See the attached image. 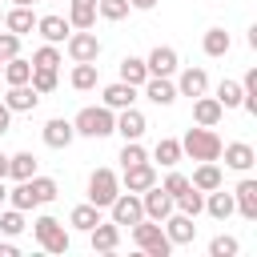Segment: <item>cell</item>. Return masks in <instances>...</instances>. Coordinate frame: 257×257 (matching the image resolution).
<instances>
[{
  "label": "cell",
  "mask_w": 257,
  "mask_h": 257,
  "mask_svg": "<svg viewBox=\"0 0 257 257\" xmlns=\"http://www.w3.org/2000/svg\"><path fill=\"white\" fill-rule=\"evenodd\" d=\"M141 88H145V96H149L153 104H161V108H169V104L177 100V84H173L169 76H149Z\"/></svg>",
  "instance_id": "ffe728a7"
},
{
  "label": "cell",
  "mask_w": 257,
  "mask_h": 257,
  "mask_svg": "<svg viewBox=\"0 0 257 257\" xmlns=\"http://www.w3.org/2000/svg\"><path fill=\"white\" fill-rule=\"evenodd\" d=\"M149 185H157V169H153V161L124 165V173H120V189H128V193H145Z\"/></svg>",
  "instance_id": "30bf717a"
},
{
  "label": "cell",
  "mask_w": 257,
  "mask_h": 257,
  "mask_svg": "<svg viewBox=\"0 0 257 257\" xmlns=\"http://www.w3.org/2000/svg\"><path fill=\"white\" fill-rule=\"evenodd\" d=\"M221 157H225V169H233V173H249V169L257 165V153H253V145H245V141L221 145Z\"/></svg>",
  "instance_id": "9c48e42d"
},
{
  "label": "cell",
  "mask_w": 257,
  "mask_h": 257,
  "mask_svg": "<svg viewBox=\"0 0 257 257\" xmlns=\"http://www.w3.org/2000/svg\"><path fill=\"white\" fill-rule=\"evenodd\" d=\"M181 157H185V153H181V141H177V137H161L157 149H153V161H161L165 169H177Z\"/></svg>",
  "instance_id": "1f68e13d"
},
{
  "label": "cell",
  "mask_w": 257,
  "mask_h": 257,
  "mask_svg": "<svg viewBox=\"0 0 257 257\" xmlns=\"http://www.w3.org/2000/svg\"><path fill=\"white\" fill-rule=\"evenodd\" d=\"M8 201V185H4V177H0V205Z\"/></svg>",
  "instance_id": "681fc988"
},
{
  "label": "cell",
  "mask_w": 257,
  "mask_h": 257,
  "mask_svg": "<svg viewBox=\"0 0 257 257\" xmlns=\"http://www.w3.org/2000/svg\"><path fill=\"white\" fill-rule=\"evenodd\" d=\"M72 88L76 92H88V88H96V80H100V72H96V60H80V64H72Z\"/></svg>",
  "instance_id": "83f0119b"
},
{
  "label": "cell",
  "mask_w": 257,
  "mask_h": 257,
  "mask_svg": "<svg viewBox=\"0 0 257 257\" xmlns=\"http://www.w3.org/2000/svg\"><path fill=\"white\" fill-rule=\"evenodd\" d=\"M72 128H76V137H92V141L112 137V128H116V112L104 108V104H88V108H80V112L72 116Z\"/></svg>",
  "instance_id": "6da1fadb"
},
{
  "label": "cell",
  "mask_w": 257,
  "mask_h": 257,
  "mask_svg": "<svg viewBox=\"0 0 257 257\" xmlns=\"http://www.w3.org/2000/svg\"><path fill=\"white\" fill-rule=\"evenodd\" d=\"M128 8H137V12H153L157 0H128Z\"/></svg>",
  "instance_id": "bcb514c9"
},
{
  "label": "cell",
  "mask_w": 257,
  "mask_h": 257,
  "mask_svg": "<svg viewBox=\"0 0 257 257\" xmlns=\"http://www.w3.org/2000/svg\"><path fill=\"white\" fill-rule=\"evenodd\" d=\"M221 116H225V108H221V100L217 96H193V124H205V128H217L221 124Z\"/></svg>",
  "instance_id": "9a60e30c"
},
{
  "label": "cell",
  "mask_w": 257,
  "mask_h": 257,
  "mask_svg": "<svg viewBox=\"0 0 257 257\" xmlns=\"http://www.w3.org/2000/svg\"><path fill=\"white\" fill-rule=\"evenodd\" d=\"M120 80H124V84H133V88H141V84L149 80L145 56H124V60H120Z\"/></svg>",
  "instance_id": "f546056e"
},
{
  "label": "cell",
  "mask_w": 257,
  "mask_h": 257,
  "mask_svg": "<svg viewBox=\"0 0 257 257\" xmlns=\"http://www.w3.org/2000/svg\"><path fill=\"white\" fill-rule=\"evenodd\" d=\"M116 161H120V169H124V165H141V161H149V153H145L141 141H124V149H120Z\"/></svg>",
  "instance_id": "b9f144b4"
},
{
  "label": "cell",
  "mask_w": 257,
  "mask_h": 257,
  "mask_svg": "<svg viewBox=\"0 0 257 257\" xmlns=\"http://www.w3.org/2000/svg\"><path fill=\"white\" fill-rule=\"evenodd\" d=\"M4 104H8L12 112H32V108L40 104V92H36L32 84H8V96H4Z\"/></svg>",
  "instance_id": "44dd1931"
},
{
  "label": "cell",
  "mask_w": 257,
  "mask_h": 257,
  "mask_svg": "<svg viewBox=\"0 0 257 257\" xmlns=\"http://www.w3.org/2000/svg\"><path fill=\"white\" fill-rule=\"evenodd\" d=\"M64 52H68L72 64H80V60H96V56H100V40H96V32H88V28H72L68 40H64Z\"/></svg>",
  "instance_id": "8992f818"
},
{
  "label": "cell",
  "mask_w": 257,
  "mask_h": 257,
  "mask_svg": "<svg viewBox=\"0 0 257 257\" xmlns=\"http://www.w3.org/2000/svg\"><path fill=\"white\" fill-rule=\"evenodd\" d=\"M145 128H149V120H145V112H141L137 104H128V108L116 112V128H112V133H120L124 141H141Z\"/></svg>",
  "instance_id": "4fadbf2b"
},
{
  "label": "cell",
  "mask_w": 257,
  "mask_h": 257,
  "mask_svg": "<svg viewBox=\"0 0 257 257\" xmlns=\"http://www.w3.org/2000/svg\"><path fill=\"white\" fill-rule=\"evenodd\" d=\"M60 64H64V60H60V48L48 44V40L32 52V68H60Z\"/></svg>",
  "instance_id": "74e56055"
},
{
  "label": "cell",
  "mask_w": 257,
  "mask_h": 257,
  "mask_svg": "<svg viewBox=\"0 0 257 257\" xmlns=\"http://www.w3.org/2000/svg\"><path fill=\"white\" fill-rule=\"evenodd\" d=\"M12 56H20V36L4 28V32H0V64H4V60H12Z\"/></svg>",
  "instance_id": "7bdbcfd3"
},
{
  "label": "cell",
  "mask_w": 257,
  "mask_h": 257,
  "mask_svg": "<svg viewBox=\"0 0 257 257\" xmlns=\"http://www.w3.org/2000/svg\"><path fill=\"white\" fill-rule=\"evenodd\" d=\"M52 4H56V0H52Z\"/></svg>",
  "instance_id": "db71d44e"
},
{
  "label": "cell",
  "mask_w": 257,
  "mask_h": 257,
  "mask_svg": "<svg viewBox=\"0 0 257 257\" xmlns=\"http://www.w3.org/2000/svg\"><path fill=\"white\" fill-rule=\"evenodd\" d=\"M116 193H120V177H116L112 169H92V173H88V201H92L96 209H108Z\"/></svg>",
  "instance_id": "5b68a950"
},
{
  "label": "cell",
  "mask_w": 257,
  "mask_h": 257,
  "mask_svg": "<svg viewBox=\"0 0 257 257\" xmlns=\"http://www.w3.org/2000/svg\"><path fill=\"white\" fill-rule=\"evenodd\" d=\"M209 92V72L205 68H185L177 76V96H201Z\"/></svg>",
  "instance_id": "603a6c76"
},
{
  "label": "cell",
  "mask_w": 257,
  "mask_h": 257,
  "mask_svg": "<svg viewBox=\"0 0 257 257\" xmlns=\"http://www.w3.org/2000/svg\"><path fill=\"white\" fill-rule=\"evenodd\" d=\"M28 189H32V201H36V205H52V201L60 197V185H56L52 177H40V173L28 177Z\"/></svg>",
  "instance_id": "484cf974"
},
{
  "label": "cell",
  "mask_w": 257,
  "mask_h": 257,
  "mask_svg": "<svg viewBox=\"0 0 257 257\" xmlns=\"http://www.w3.org/2000/svg\"><path fill=\"white\" fill-rule=\"evenodd\" d=\"M189 185H193V189H201V193H209V189L225 185V177H221V165H217V161H201V165L193 169Z\"/></svg>",
  "instance_id": "cb8c5ba5"
},
{
  "label": "cell",
  "mask_w": 257,
  "mask_h": 257,
  "mask_svg": "<svg viewBox=\"0 0 257 257\" xmlns=\"http://www.w3.org/2000/svg\"><path fill=\"white\" fill-rule=\"evenodd\" d=\"M0 68H4V64H0Z\"/></svg>",
  "instance_id": "f5cc1de1"
},
{
  "label": "cell",
  "mask_w": 257,
  "mask_h": 257,
  "mask_svg": "<svg viewBox=\"0 0 257 257\" xmlns=\"http://www.w3.org/2000/svg\"><path fill=\"white\" fill-rule=\"evenodd\" d=\"M44 145L48 149H68L72 141H76V128H72V120H64V116H52L48 124H44Z\"/></svg>",
  "instance_id": "ac0fdd59"
},
{
  "label": "cell",
  "mask_w": 257,
  "mask_h": 257,
  "mask_svg": "<svg viewBox=\"0 0 257 257\" xmlns=\"http://www.w3.org/2000/svg\"><path fill=\"white\" fill-rule=\"evenodd\" d=\"M28 84L40 92V96H48V92H56V84H60V76H56V68H32V76H28Z\"/></svg>",
  "instance_id": "d590c367"
},
{
  "label": "cell",
  "mask_w": 257,
  "mask_h": 257,
  "mask_svg": "<svg viewBox=\"0 0 257 257\" xmlns=\"http://www.w3.org/2000/svg\"><path fill=\"white\" fill-rule=\"evenodd\" d=\"M141 209H145L149 221H165V217L173 213V197H169L161 185H149V189L141 193Z\"/></svg>",
  "instance_id": "8fae6325"
},
{
  "label": "cell",
  "mask_w": 257,
  "mask_h": 257,
  "mask_svg": "<svg viewBox=\"0 0 257 257\" xmlns=\"http://www.w3.org/2000/svg\"><path fill=\"white\" fill-rule=\"evenodd\" d=\"M217 100H221V108H241V80H221L217 84Z\"/></svg>",
  "instance_id": "f35d334b"
},
{
  "label": "cell",
  "mask_w": 257,
  "mask_h": 257,
  "mask_svg": "<svg viewBox=\"0 0 257 257\" xmlns=\"http://www.w3.org/2000/svg\"><path fill=\"white\" fill-rule=\"evenodd\" d=\"M36 173V157L32 153H16V157H8V177L12 181H28Z\"/></svg>",
  "instance_id": "e575fe53"
},
{
  "label": "cell",
  "mask_w": 257,
  "mask_h": 257,
  "mask_svg": "<svg viewBox=\"0 0 257 257\" xmlns=\"http://www.w3.org/2000/svg\"><path fill=\"white\" fill-rule=\"evenodd\" d=\"M221 137L213 133V128H205V124H193L185 137H181V153L185 157H193V161H221Z\"/></svg>",
  "instance_id": "7a4b0ae2"
},
{
  "label": "cell",
  "mask_w": 257,
  "mask_h": 257,
  "mask_svg": "<svg viewBox=\"0 0 257 257\" xmlns=\"http://www.w3.org/2000/svg\"><path fill=\"white\" fill-rule=\"evenodd\" d=\"M8 128H12V108H8L4 100H0V137H4Z\"/></svg>",
  "instance_id": "f6af8a7d"
},
{
  "label": "cell",
  "mask_w": 257,
  "mask_h": 257,
  "mask_svg": "<svg viewBox=\"0 0 257 257\" xmlns=\"http://www.w3.org/2000/svg\"><path fill=\"white\" fill-rule=\"evenodd\" d=\"M108 213H112V221H116V225H137V221L145 217V209H141V193H128V189H120V193L112 197Z\"/></svg>",
  "instance_id": "52a82bcc"
},
{
  "label": "cell",
  "mask_w": 257,
  "mask_h": 257,
  "mask_svg": "<svg viewBox=\"0 0 257 257\" xmlns=\"http://www.w3.org/2000/svg\"><path fill=\"white\" fill-rule=\"evenodd\" d=\"M133 8H128V0H96V16L100 20H124Z\"/></svg>",
  "instance_id": "60d3db41"
},
{
  "label": "cell",
  "mask_w": 257,
  "mask_h": 257,
  "mask_svg": "<svg viewBox=\"0 0 257 257\" xmlns=\"http://www.w3.org/2000/svg\"><path fill=\"white\" fill-rule=\"evenodd\" d=\"M237 253H241V241L229 237V233H217L209 241V257H237Z\"/></svg>",
  "instance_id": "ab89813d"
},
{
  "label": "cell",
  "mask_w": 257,
  "mask_h": 257,
  "mask_svg": "<svg viewBox=\"0 0 257 257\" xmlns=\"http://www.w3.org/2000/svg\"><path fill=\"white\" fill-rule=\"evenodd\" d=\"M100 104H104V108H112V112H120V108L137 104V88H133V84H124V80L104 84V88H100Z\"/></svg>",
  "instance_id": "e0dca14e"
},
{
  "label": "cell",
  "mask_w": 257,
  "mask_h": 257,
  "mask_svg": "<svg viewBox=\"0 0 257 257\" xmlns=\"http://www.w3.org/2000/svg\"><path fill=\"white\" fill-rule=\"evenodd\" d=\"M4 28H8V32H16V36H28V32L36 28V16H32V8H24V4H12V12H4Z\"/></svg>",
  "instance_id": "d4e9b609"
},
{
  "label": "cell",
  "mask_w": 257,
  "mask_h": 257,
  "mask_svg": "<svg viewBox=\"0 0 257 257\" xmlns=\"http://www.w3.org/2000/svg\"><path fill=\"white\" fill-rule=\"evenodd\" d=\"M68 24L72 28H92L96 24V0H68Z\"/></svg>",
  "instance_id": "4316f807"
},
{
  "label": "cell",
  "mask_w": 257,
  "mask_h": 257,
  "mask_svg": "<svg viewBox=\"0 0 257 257\" xmlns=\"http://www.w3.org/2000/svg\"><path fill=\"white\" fill-rule=\"evenodd\" d=\"M173 209H177V213H189V217H201V213H205V193L189 185L181 197H173Z\"/></svg>",
  "instance_id": "d6a6232c"
},
{
  "label": "cell",
  "mask_w": 257,
  "mask_h": 257,
  "mask_svg": "<svg viewBox=\"0 0 257 257\" xmlns=\"http://www.w3.org/2000/svg\"><path fill=\"white\" fill-rule=\"evenodd\" d=\"M16 253H20V249H16L12 241H0V257H16Z\"/></svg>",
  "instance_id": "7dc6e473"
},
{
  "label": "cell",
  "mask_w": 257,
  "mask_h": 257,
  "mask_svg": "<svg viewBox=\"0 0 257 257\" xmlns=\"http://www.w3.org/2000/svg\"><path fill=\"white\" fill-rule=\"evenodd\" d=\"M177 48L173 44H157L149 56H145V68H149V76H173L177 72Z\"/></svg>",
  "instance_id": "7c38bea8"
},
{
  "label": "cell",
  "mask_w": 257,
  "mask_h": 257,
  "mask_svg": "<svg viewBox=\"0 0 257 257\" xmlns=\"http://www.w3.org/2000/svg\"><path fill=\"white\" fill-rule=\"evenodd\" d=\"M96 221H100V209H96L92 201H84V205H76V209L68 213V225H72V229H80V233H88Z\"/></svg>",
  "instance_id": "836d02e7"
},
{
  "label": "cell",
  "mask_w": 257,
  "mask_h": 257,
  "mask_svg": "<svg viewBox=\"0 0 257 257\" xmlns=\"http://www.w3.org/2000/svg\"><path fill=\"white\" fill-rule=\"evenodd\" d=\"M161 189H165L169 197H181V193L189 189V177H185V173H177V169H169V177H165V185H161Z\"/></svg>",
  "instance_id": "ee69618b"
},
{
  "label": "cell",
  "mask_w": 257,
  "mask_h": 257,
  "mask_svg": "<svg viewBox=\"0 0 257 257\" xmlns=\"http://www.w3.org/2000/svg\"><path fill=\"white\" fill-rule=\"evenodd\" d=\"M32 237H36V245H40L44 253H68V245H72V241H68V229H64L56 217H48V213L32 221Z\"/></svg>",
  "instance_id": "277c9868"
},
{
  "label": "cell",
  "mask_w": 257,
  "mask_h": 257,
  "mask_svg": "<svg viewBox=\"0 0 257 257\" xmlns=\"http://www.w3.org/2000/svg\"><path fill=\"white\" fill-rule=\"evenodd\" d=\"M201 48H205V56H229V48H233V40H229V32L225 28H209L205 32V40H201Z\"/></svg>",
  "instance_id": "f1b7e54d"
},
{
  "label": "cell",
  "mask_w": 257,
  "mask_h": 257,
  "mask_svg": "<svg viewBox=\"0 0 257 257\" xmlns=\"http://www.w3.org/2000/svg\"><path fill=\"white\" fill-rule=\"evenodd\" d=\"M197 217H189V213H169L165 221H161V229H165V237L173 241V245H193V237H197V225H193Z\"/></svg>",
  "instance_id": "ba28073f"
},
{
  "label": "cell",
  "mask_w": 257,
  "mask_h": 257,
  "mask_svg": "<svg viewBox=\"0 0 257 257\" xmlns=\"http://www.w3.org/2000/svg\"><path fill=\"white\" fill-rule=\"evenodd\" d=\"M0 76H4V84H28V76H32V60H24V56H12V60H4Z\"/></svg>",
  "instance_id": "4dcf8cb0"
},
{
  "label": "cell",
  "mask_w": 257,
  "mask_h": 257,
  "mask_svg": "<svg viewBox=\"0 0 257 257\" xmlns=\"http://www.w3.org/2000/svg\"><path fill=\"white\" fill-rule=\"evenodd\" d=\"M0 177L8 181V153H0Z\"/></svg>",
  "instance_id": "c3c4849f"
},
{
  "label": "cell",
  "mask_w": 257,
  "mask_h": 257,
  "mask_svg": "<svg viewBox=\"0 0 257 257\" xmlns=\"http://www.w3.org/2000/svg\"><path fill=\"white\" fill-rule=\"evenodd\" d=\"M233 205L245 221H257V181L253 177H241L237 189H233Z\"/></svg>",
  "instance_id": "2e32d148"
},
{
  "label": "cell",
  "mask_w": 257,
  "mask_h": 257,
  "mask_svg": "<svg viewBox=\"0 0 257 257\" xmlns=\"http://www.w3.org/2000/svg\"><path fill=\"white\" fill-rule=\"evenodd\" d=\"M0 28H4V12H0Z\"/></svg>",
  "instance_id": "816d5d0a"
},
{
  "label": "cell",
  "mask_w": 257,
  "mask_h": 257,
  "mask_svg": "<svg viewBox=\"0 0 257 257\" xmlns=\"http://www.w3.org/2000/svg\"><path fill=\"white\" fill-rule=\"evenodd\" d=\"M88 245H92V253H112L120 245V225L116 221H96L88 229Z\"/></svg>",
  "instance_id": "5bb4252c"
},
{
  "label": "cell",
  "mask_w": 257,
  "mask_h": 257,
  "mask_svg": "<svg viewBox=\"0 0 257 257\" xmlns=\"http://www.w3.org/2000/svg\"><path fill=\"white\" fill-rule=\"evenodd\" d=\"M12 4H24V8H32V4H36V0H12Z\"/></svg>",
  "instance_id": "f907efd6"
},
{
  "label": "cell",
  "mask_w": 257,
  "mask_h": 257,
  "mask_svg": "<svg viewBox=\"0 0 257 257\" xmlns=\"http://www.w3.org/2000/svg\"><path fill=\"white\" fill-rule=\"evenodd\" d=\"M128 229H133V245H137L141 253H149V257H169V253H173V241L165 237L161 221L141 217V221H137V225H128Z\"/></svg>",
  "instance_id": "3957f363"
},
{
  "label": "cell",
  "mask_w": 257,
  "mask_h": 257,
  "mask_svg": "<svg viewBox=\"0 0 257 257\" xmlns=\"http://www.w3.org/2000/svg\"><path fill=\"white\" fill-rule=\"evenodd\" d=\"M24 225H28V221H24V209H12V205H8V209L0 213V233H4V237H20Z\"/></svg>",
  "instance_id": "8d00e7d4"
},
{
  "label": "cell",
  "mask_w": 257,
  "mask_h": 257,
  "mask_svg": "<svg viewBox=\"0 0 257 257\" xmlns=\"http://www.w3.org/2000/svg\"><path fill=\"white\" fill-rule=\"evenodd\" d=\"M205 213H209V217H217V221H229V217L237 213L233 193H225L221 185H217V189H209V193H205Z\"/></svg>",
  "instance_id": "7402d4cb"
},
{
  "label": "cell",
  "mask_w": 257,
  "mask_h": 257,
  "mask_svg": "<svg viewBox=\"0 0 257 257\" xmlns=\"http://www.w3.org/2000/svg\"><path fill=\"white\" fill-rule=\"evenodd\" d=\"M36 32L48 40V44H64L68 40V32H72V24H68V16H36Z\"/></svg>",
  "instance_id": "d6986e66"
}]
</instances>
